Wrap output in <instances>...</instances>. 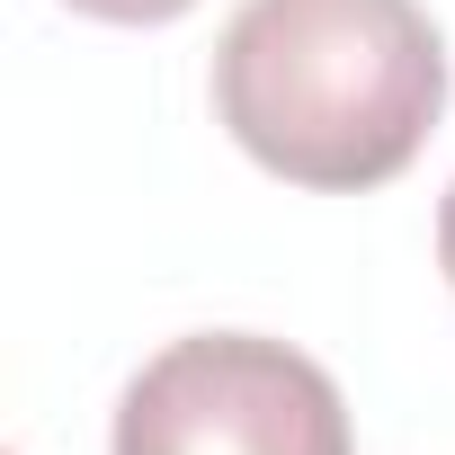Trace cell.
Listing matches in <instances>:
<instances>
[{"instance_id":"6da1fadb","label":"cell","mask_w":455,"mask_h":455,"mask_svg":"<svg viewBox=\"0 0 455 455\" xmlns=\"http://www.w3.org/2000/svg\"><path fill=\"white\" fill-rule=\"evenodd\" d=\"M446 45L419 0H242L214 45V116L286 188L357 196L419 161Z\"/></svg>"},{"instance_id":"7a4b0ae2","label":"cell","mask_w":455,"mask_h":455,"mask_svg":"<svg viewBox=\"0 0 455 455\" xmlns=\"http://www.w3.org/2000/svg\"><path fill=\"white\" fill-rule=\"evenodd\" d=\"M116 455H357L339 384L259 331L170 339L116 402Z\"/></svg>"},{"instance_id":"3957f363","label":"cell","mask_w":455,"mask_h":455,"mask_svg":"<svg viewBox=\"0 0 455 455\" xmlns=\"http://www.w3.org/2000/svg\"><path fill=\"white\" fill-rule=\"evenodd\" d=\"M81 19H108V28H161V19H188L196 0H63Z\"/></svg>"},{"instance_id":"277c9868","label":"cell","mask_w":455,"mask_h":455,"mask_svg":"<svg viewBox=\"0 0 455 455\" xmlns=\"http://www.w3.org/2000/svg\"><path fill=\"white\" fill-rule=\"evenodd\" d=\"M437 259H446V277H455V188H446V214H437Z\"/></svg>"}]
</instances>
